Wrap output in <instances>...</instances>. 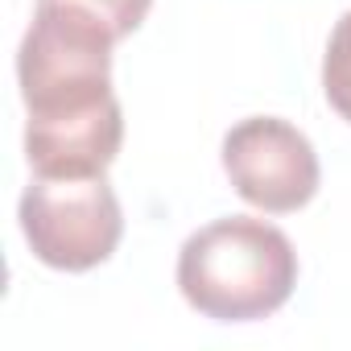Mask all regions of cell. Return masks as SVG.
Segmentation results:
<instances>
[{"instance_id": "5", "label": "cell", "mask_w": 351, "mask_h": 351, "mask_svg": "<svg viewBox=\"0 0 351 351\" xmlns=\"http://www.w3.org/2000/svg\"><path fill=\"white\" fill-rule=\"evenodd\" d=\"M322 91H326V104L351 124V9L339 17L335 34H330V42H326Z\"/></svg>"}, {"instance_id": "4", "label": "cell", "mask_w": 351, "mask_h": 351, "mask_svg": "<svg viewBox=\"0 0 351 351\" xmlns=\"http://www.w3.org/2000/svg\"><path fill=\"white\" fill-rule=\"evenodd\" d=\"M223 169L236 195L269 215L298 211L318 195V153L310 136L277 116L240 120L223 136Z\"/></svg>"}, {"instance_id": "6", "label": "cell", "mask_w": 351, "mask_h": 351, "mask_svg": "<svg viewBox=\"0 0 351 351\" xmlns=\"http://www.w3.org/2000/svg\"><path fill=\"white\" fill-rule=\"evenodd\" d=\"M38 5H75V9L99 17L112 29V38L120 42V38H128L145 21V13H149L153 0H38Z\"/></svg>"}, {"instance_id": "3", "label": "cell", "mask_w": 351, "mask_h": 351, "mask_svg": "<svg viewBox=\"0 0 351 351\" xmlns=\"http://www.w3.org/2000/svg\"><path fill=\"white\" fill-rule=\"evenodd\" d=\"M17 215L34 256L62 273H87L104 265L124 236V211L104 173L87 178L38 173L21 195Z\"/></svg>"}, {"instance_id": "1", "label": "cell", "mask_w": 351, "mask_h": 351, "mask_svg": "<svg viewBox=\"0 0 351 351\" xmlns=\"http://www.w3.org/2000/svg\"><path fill=\"white\" fill-rule=\"evenodd\" d=\"M112 29L75 5H38L17 50L21 99L34 132L120 116L112 91Z\"/></svg>"}, {"instance_id": "2", "label": "cell", "mask_w": 351, "mask_h": 351, "mask_svg": "<svg viewBox=\"0 0 351 351\" xmlns=\"http://www.w3.org/2000/svg\"><path fill=\"white\" fill-rule=\"evenodd\" d=\"M298 252L289 236L252 215L199 228L178 252L182 298L215 322H256L289 302Z\"/></svg>"}]
</instances>
